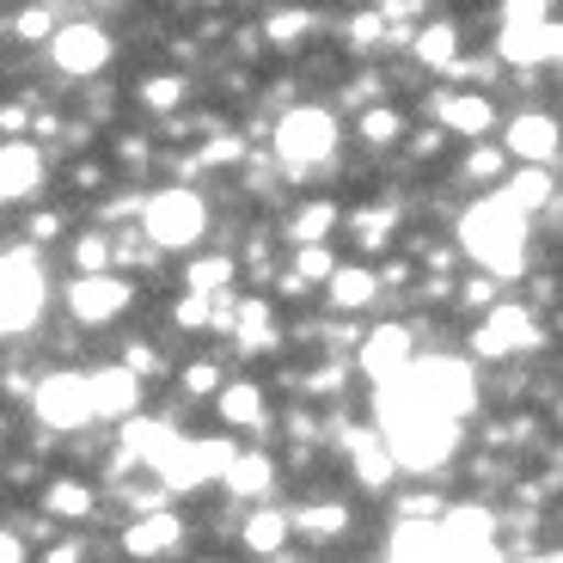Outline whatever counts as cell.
<instances>
[{
	"label": "cell",
	"instance_id": "1",
	"mask_svg": "<svg viewBox=\"0 0 563 563\" xmlns=\"http://www.w3.org/2000/svg\"><path fill=\"white\" fill-rule=\"evenodd\" d=\"M527 233H533V221H527L503 190H496V197H478L460 214V252L478 269H490L496 282L527 269Z\"/></svg>",
	"mask_w": 563,
	"mask_h": 563
},
{
	"label": "cell",
	"instance_id": "2",
	"mask_svg": "<svg viewBox=\"0 0 563 563\" xmlns=\"http://www.w3.org/2000/svg\"><path fill=\"white\" fill-rule=\"evenodd\" d=\"M141 209V233L159 245V252H190V245L209 233V202H202V190H190V184H166V190H154L147 202H135Z\"/></svg>",
	"mask_w": 563,
	"mask_h": 563
},
{
	"label": "cell",
	"instance_id": "3",
	"mask_svg": "<svg viewBox=\"0 0 563 563\" xmlns=\"http://www.w3.org/2000/svg\"><path fill=\"white\" fill-rule=\"evenodd\" d=\"M269 135H276V166L288 172H312L338 154V117L324 104H295L288 117H276Z\"/></svg>",
	"mask_w": 563,
	"mask_h": 563
},
{
	"label": "cell",
	"instance_id": "4",
	"mask_svg": "<svg viewBox=\"0 0 563 563\" xmlns=\"http://www.w3.org/2000/svg\"><path fill=\"white\" fill-rule=\"evenodd\" d=\"M405 380H410V393H417L422 405L448 410V417L478 410V380H472V362H460V355H435V362H417V355H410Z\"/></svg>",
	"mask_w": 563,
	"mask_h": 563
},
{
	"label": "cell",
	"instance_id": "5",
	"mask_svg": "<svg viewBox=\"0 0 563 563\" xmlns=\"http://www.w3.org/2000/svg\"><path fill=\"white\" fill-rule=\"evenodd\" d=\"M496 533H503V521H496L484 503H460V508L441 503V515H435V558H490Z\"/></svg>",
	"mask_w": 563,
	"mask_h": 563
},
{
	"label": "cell",
	"instance_id": "6",
	"mask_svg": "<svg viewBox=\"0 0 563 563\" xmlns=\"http://www.w3.org/2000/svg\"><path fill=\"white\" fill-rule=\"evenodd\" d=\"M539 343V319L533 307H515V300H490L484 307V324L472 331V355L484 362H508V355H521Z\"/></svg>",
	"mask_w": 563,
	"mask_h": 563
},
{
	"label": "cell",
	"instance_id": "7",
	"mask_svg": "<svg viewBox=\"0 0 563 563\" xmlns=\"http://www.w3.org/2000/svg\"><path fill=\"white\" fill-rule=\"evenodd\" d=\"M43 312V269L31 252L0 257V331H25Z\"/></svg>",
	"mask_w": 563,
	"mask_h": 563
},
{
	"label": "cell",
	"instance_id": "8",
	"mask_svg": "<svg viewBox=\"0 0 563 563\" xmlns=\"http://www.w3.org/2000/svg\"><path fill=\"white\" fill-rule=\"evenodd\" d=\"M129 300H135V282L129 276H111V269H80V276L68 282V312L80 324H111L129 312Z\"/></svg>",
	"mask_w": 563,
	"mask_h": 563
},
{
	"label": "cell",
	"instance_id": "9",
	"mask_svg": "<svg viewBox=\"0 0 563 563\" xmlns=\"http://www.w3.org/2000/svg\"><path fill=\"white\" fill-rule=\"evenodd\" d=\"M117 43L104 25H56L49 31V62H56L68 80H92L99 68H111Z\"/></svg>",
	"mask_w": 563,
	"mask_h": 563
},
{
	"label": "cell",
	"instance_id": "10",
	"mask_svg": "<svg viewBox=\"0 0 563 563\" xmlns=\"http://www.w3.org/2000/svg\"><path fill=\"white\" fill-rule=\"evenodd\" d=\"M31 405H37V417L49 422V429H62V435H74V429L92 422V405H86V374H43L37 393H31Z\"/></svg>",
	"mask_w": 563,
	"mask_h": 563
},
{
	"label": "cell",
	"instance_id": "11",
	"mask_svg": "<svg viewBox=\"0 0 563 563\" xmlns=\"http://www.w3.org/2000/svg\"><path fill=\"white\" fill-rule=\"evenodd\" d=\"M410 355H417L410 324H380V331H362V338H355V362H362V374L374 386L398 380V374L410 367Z\"/></svg>",
	"mask_w": 563,
	"mask_h": 563
},
{
	"label": "cell",
	"instance_id": "12",
	"mask_svg": "<svg viewBox=\"0 0 563 563\" xmlns=\"http://www.w3.org/2000/svg\"><path fill=\"white\" fill-rule=\"evenodd\" d=\"M141 393H147L141 374H135V367H123V362H104V367L86 374V405H92V417H117V422L135 417Z\"/></svg>",
	"mask_w": 563,
	"mask_h": 563
},
{
	"label": "cell",
	"instance_id": "13",
	"mask_svg": "<svg viewBox=\"0 0 563 563\" xmlns=\"http://www.w3.org/2000/svg\"><path fill=\"white\" fill-rule=\"evenodd\" d=\"M563 56V25L558 19H539V25H503V37H496V62H508V68H533V62H558Z\"/></svg>",
	"mask_w": 563,
	"mask_h": 563
},
{
	"label": "cell",
	"instance_id": "14",
	"mask_svg": "<svg viewBox=\"0 0 563 563\" xmlns=\"http://www.w3.org/2000/svg\"><path fill=\"white\" fill-rule=\"evenodd\" d=\"M503 154L508 159H527V166H551V159H558V117L521 111L515 123L503 129Z\"/></svg>",
	"mask_w": 563,
	"mask_h": 563
},
{
	"label": "cell",
	"instance_id": "15",
	"mask_svg": "<svg viewBox=\"0 0 563 563\" xmlns=\"http://www.w3.org/2000/svg\"><path fill=\"white\" fill-rule=\"evenodd\" d=\"M429 111H435V123L448 129V135H465V141H478V135H490V129H496L490 92H441Z\"/></svg>",
	"mask_w": 563,
	"mask_h": 563
},
{
	"label": "cell",
	"instance_id": "16",
	"mask_svg": "<svg viewBox=\"0 0 563 563\" xmlns=\"http://www.w3.org/2000/svg\"><path fill=\"white\" fill-rule=\"evenodd\" d=\"M43 190V154L31 141H0V202H25Z\"/></svg>",
	"mask_w": 563,
	"mask_h": 563
},
{
	"label": "cell",
	"instance_id": "17",
	"mask_svg": "<svg viewBox=\"0 0 563 563\" xmlns=\"http://www.w3.org/2000/svg\"><path fill=\"white\" fill-rule=\"evenodd\" d=\"M178 539H184V521L159 503V508H141V521L123 533V551H135V558H159V551H178Z\"/></svg>",
	"mask_w": 563,
	"mask_h": 563
},
{
	"label": "cell",
	"instance_id": "18",
	"mask_svg": "<svg viewBox=\"0 0 563 563\" xmlns=\"http://www.w3.org/2000/svg\"><path fill=\"white\" fill-rule=\"evenodd\" d=\"M221 484L233 496H245V503H264V496L276 490V460H269V453H233Z\"/></svg>",
	"mask_w": 563,
	"mask_h": 563
},
{
	"label": "cell",
	"instance_id": "19",
	"mask_svg": "<svg viewBox=\"0 0 563 563\" xmlns=\"http://www.w3.org/2000/svg\"><path fill=\"white\" fill-rule=\"evenodd\" d=\"M214 410H221L227 429H264V386L257 380H221L214 386Z\"/></svg>",
	"mask_w": 563,
	"mask_h": 563
},
{
	"label": "cell",
	"instance_id": "20",
	"mask_svg": "<svg viewBox=\"0 0 563 563\" xmlns=\"http://www.w3.org/2000/svg\"><path fill=\"white\" fill-rule=\"evenodd\" d=\"M324 295H331V307H338V312H362L367 300L380 295V276H374V269H362V264H331Z\"/></svg>",
	"mask_w": 563,
	"mask_h": 563
},
{
	"label": "cell",
	"instance_id": "21",
	"mask_svg": "<svg viewBox=\"0 0 563 563\" xmlns=\"http://www.w3.org/2000/svg\"><path fill=\"white\" fill-rule=\"evenodd\" d=\"M503 197L515 202L521 214H533V209H545V202L558 197V178H551V166H527L521 159V172H508L503 178Z\"/></svg>",
	"mask_w": 563,
	"mask_h": 563
},
{
	"label": "cell",
	"instance_id": "22",
	"mask_svg": "<svg viewBox=\"0 0 563 563\" xmlns=\"http://www.w3.org/2000/svg\"><path fill=\"white\" fill-rule=\"evenodd\" d=\"M331 233H338V202L331 197L300 202V209L288 214V227H282V240L288 245H312V240H331Z\"/></svg>",
	"mask_w": 563,
	"mask_h": 563
},
{
	"label": "cell",
	"instance_id": "23",
	"mask_svg": "<svg viewBox=\"0 0 563 563\" xmlns=\"http://www.w3.org/2000/svg\"><path fill=\"white\" fill-rule=\"evenodd\" d=\"M240 545H245V551H257V558H276V551L288 545V508L264 503V508L252 515V521L240 527Z\"/></svg>",
	"mask_w": 563,
	"mask_h": 563
},
{
	"label": "cell",
	"instance_id": "24",
	"mask_svg": "<svg viewBox=\"0 0 563 563\" xmlns=\"http://www.w3.org/2000/svg\"><path fill=\"white\" fill-rule=\"evenodd\" d=\"M410 56L429 62V68H453V62H460V31H453L448 19H429V25L410 31Z\"/></svg>",
	"mask_w": 563,
	"mask_h": 563
},
{
	"label": "cell",
	"instance_id": "25",
	"mask_svg": "<svg viewBox=\"0 0 563 563\" xmlns=\"http://www.w3.org/2000/svg\"><path fill=\"white\" fill-rule=\"evenodd\" d=\"M43 515H56V521H92V484H80V478L43 484Z\"/></svg>",
	"mask_w": 563,
	"mask_h": 563
},
{
	"label": "cell",
	"instance_id": "26",
	"mask_svg": "<svg viewBox=\"0 0 563 563\" xmlns=\"http://www.w3.org/2000/svg\"><path fill=\"white\" fill-rule=\"evenodd\" d=\"M386 558H435V515H398Z\"/></svg>",
	"mask_w": 563,
	"mask_h": 563
},
{
	"label": "cell",
	"instance_id": "27",
	"mask_svg": "<svg viewBox=\"0 0 563 563\" xmlns=\"http://www.w3.org/2000/svg\"><path fill=\"white\" fill-rule=\"evenodd\" d=\"M288 533H307V539H343L350 533V508L343 503H312V508H300V515H288Z\"/></svg>",
	"mask_w": 563,
	"mask_h": 563
},
{
	"label": "cell",
	"instance_id": "28",
	"mask_svg": "<svg viewBox=\"0 0 563 563\" xmlns=\"http://www.w3.org/2000/svg\"><path fill=\"white\" fill-rule=\"evenodd\" d=\"M240 282V264L227 252H209V257H190L184 264V288H202V295H221V288H233Z\"/></svg>",
	"mask_w": 563,
	"mask_h": 563
},
{
	"label": "cell",
	"instance_id": "29",
	"mask_svg": "<svg viewBox=\"0 0 563 563\" xmlns=\"http://www.w3.org/2000/svg\"><path fill=\"white\" fill-rule=\"evenodd\" d=\"M319 31V19L307 13V7H282V13H269L264 25V43H276V49H300V43Z\"/></svg>",
	"mask_w": 563,
	"mask_h": 563
},
{
	"label": "cell",
	"instance_id": "30",
	"mask_svg": "<svg viewBox=\"0 0 563 563\" xmlns=\"http://www.w3.org/2000/svg\"><path fill=\"white\" fill-rule=\"evenodd\" d=\"M233 324H240V350H276V324H269L264 300H240V307H233Z\"/></svg>",
	"mask_w": 563,
	"mask_h": 563
},
{
	"label": "cell",
	"instance_id": "31",
	"mask_svg": "<svg viewBox=\"0 0 563 563\" xmlns=\"http://www.w3.org/2000/svg\"><path fill=\"white\" fill-rule=\"evenodd\" d=\"M362 141L367 147H398V141H405V117H398L393 104H367L362 111Z\"/></svg>",
	"mask_w": 563,
	"mask_h": 563
},
{
	"label": "cell",
	"instance_id": "32",
	"mask_svg": "<svg viewBox=\"0 0 563 563\" xmlns=\"http://www.w3.org/2000/svg\"><path fill=\"white\" fill-rule=\"evenodd\" d=\"M350 233H355V245H362V252H380V245H393V209H380V202H374V209H362L350 221Z\"/></svg>",
	"mask_w": 563,
	"mask_h": 563
},
{
	"label": "cell",
	"instance_id": "33",
	"mask_svg": "<svg viewBox=\"0 0 563 563\" xmlns=\"http://www.w3.org/2000/svg\"><path fill=\"white\" fill-rule=\"evenodd\" d=\"M184 92H190V86H184L178 74H154V80H141V86H135V99L147 104V111H159V117H166V111H178V104H184Z\"/></svg>",
	"mask_w": 563,
	"mask_h": 563
},
{
	"label": "cell",
	"instance_id": "34",
	"mask_svg": "<svg viewBox=\"0 0 563 563\" xmlns=\"http://www.w3.org/2000/svg\"><path fill=\"white\" fill-rule=\"evenodd\" d=\"M508 172V154H503V141H484L478 135V147L465 154V178H478V184H496Z\"/></svg>",
	"mask_w": 563,
	"mask_h": 563
},
{
	"label": "cell",
	"instance_id": "35",
	"mask_svg": "<svg viewBox=\"0 0 563 563\" xmlns=\"http://www.w3.org/2000/svg\"><path fill=\"white\" fill-rule=\"evenodd\" d=\"M209 307H214V295H202V288H184L178 307H172V319H178L184 331H209Z\"/></svg>",
	"mask_w": 563,
	"mask_h": 563
},
{
	"label": "cell",
	"instance_id": "36",
	"mask_svg": "<svg viewBox=\"0 0 563 563\" xmlns=\"http://www.w3.org/2000/svg\"><path fill=\"white\" fill-rule=\"evenodd\" d=\"M74 269H111V233H80L74 240Z\"/></svg>",
	"mask_w": 563,
	"mask_h": 563
},
{
	"label": "cell",
	"instance_id": "37",
	"mask_svg": "<svg viewBox=\"0 0 563 563\" xmlns=\"http://www.w3.org/2000/svg\"><path fill=\"white\" fill-rule=\"evenodd\" d=\"M331 264H338V257H331V245H324V240H312V245H300V257H295V276H307V282H324V276H331Z\"/></svg>",
	"mask_w": 563,
	"mask_h": 563
},
{
	"label": "cell",
	"instance_id": "38",
	"mask_svg": "<svg viewBox=\"0 0 563 563\" xmlns=\"http://www.w3.org/2000/svg\"><path fill=\"white\" fill-rule=\"evenodd\" d=\"M178 386H184V398H209L214 386H221V367H214V362H190L178 374Z\"/></svg>",
	"mask_w": 563,
	"mask_h": 563
},
{
	"label": "cell",
	"instance_id": "39",
	"mask_svg": "<svg viewBox=\"0 0 563 563\" xmlns=\"http://www.w3.org/2000/svg\"><path fill=\"white\" fill-rule=\"evenodd\" d=\"M350 43H355V49H386V19L380 13H362L350 25Z\"/></svg>",
	"mask_w": 563,
	"mask_h": 563
},
{
	"label": "cell",
	"instance_id": "40",
	"mask_svg": "<svg viewBox=\"0 0 563 563\" xmlns=\"http://www.w3.org/2000/svg\"><path fill=\"white\" fill-rule=\"evenodd\" d=\"M233 159H245V141L240 135H214L209 147H202L197 166H233Z\"/></svg>",
	"mask_w": 563,
	"mask_h": 563
},
{
	"label": "cell",
	"instance_id": "41",
	"mask_svg": "<svg viewBox=\"0 0 563 563\" xmlns=\"http://www.w3.org/2000/svg\"><path fill=\"white\" fill-rule=\"evenodd\" d=\"M551 13V0H503V25H539Z\"/></svg>",
	"mask_w": 563,
	"mask_h": 563
},
{
	"label": "cell",
	"instance_id": "42",
	"mask_svg": "<svg viewBox=\"0 0 563 563\" xmlns=\"http://www.w3.org/2000/svg\"><path fill=\"white\" fill-rule=\"evenodd\" d=\"M13 31H19V37H25V43H43V37H49V31H56V19H49V7H25Z\"/></svg>",
	"mask_w": 563,
	"mask_h": 563
},
{
	"label": "cell",
	"instance_id": "43",
	"mask_svg": "<svg viewBox=\"0 0 563 563\" xmlns=\"http://www.w3.org/2000/svg\"><path fill=\"white\" fill-rule=\"evenodd\" d=\"M496 295H503V282H496L490 269H478V276H472V282L460 288V300H465V307H490Z\"/></svg>",
	"mask_w": 563,
	"mask_h": 563
},
{
	"label": "cell",
	"instance_id": "44",
	"mask_svg": "<svg viewBox=\"0 0 563 563\" xmlns=\"http://www.w3.org/2000/svg\"><path fill=\"white\" fill-rule=\"evenodd\" d=\"M343 380H350V367H343V362H331V367H319V374L307 380V393L331 398V393H343Z\"/></svg>",
	"mask_w": 563,
	"mask_h": 563
},
{
	"label": "cell",
	"instance_id": "45",
	"mask_svg": "<svg viewBox=\"0 0 563 563\" xmlns=\"http://www.w3.org/2000/svg\"><path fill=\"white\" fill-rule=\"evenodd\" d=\"M123 367H135V374H159V355L147 350V343H129V350H123Z\"/></svg>",
	"mask_w": 563,
	"mask_h": 563
},
{
	"label": "cell",
	"instance_id": "46",
	"mask_svg": "<svg viewBox=\"0 0 563 563\" xmlns=\"http://www.w3.org/2000/svg\"><path fill=\"white\" fill-rule=\"evenodd\" d=\"M398 515H441V496L417 490V496H405V503H398Z\"/></svg>",
	"mask_w": 563,
	"mask_h": 563
},
{
	"label": "cell",
	"instance_id": "47",
	"mask_svg": "<svg viewBox=\"0 0 563 563\" xmlns=\"http://www.w3.org/2000/svg\"><path fill=\"white\" fill-rule=\"evenodd\" d=\"M276 288H282V300H300V295L312 288V282H307V276H295V269H282V276H276Z\"/></svg>",
	"mask_w": 563,
	"mask_h": 563
},
{
	"label": "cell",
	"instance_id": "48",
	"mask_svg": "<svg viewBox=\"0 0 563 563\" xmlns=\"http://www.w3.org/2000/svg\"><path fill=\"white\" fill-rule=\"evenodd\" d=\"M49 233H62V214H37V221H31V240H49Z\"/></svg>",
	"mask_w": 563,
	"mask_h": 563
},
{
	"label": "cell",
	"instance_id": "49",
	"mask_svg": "<svg viewBox=\"0 0 563 563\" xmlns=\"http://www.w3.org/2000/svg\"><path fill=\"white\" fill-rule=\"evenodd\" d=\"M19 558H25V545H19V539L7 533V527H0V563H19Z\"/></svg>",
	"mask_w": 563,
	"mask_h": 563
},
{
	"label": "cell",
	"instance_id": "50",
	"mask_svg": "<svg viewBox=\"0 0 563 563\" xmlns=\"http://www.w3.org/2000/svg\"><path fill=\"white\" fill-rule=\"evenodd\" d=\"M0 441H7V422H0Z\"/></svg>",
	"mask_w": 563,
	"mask_h": 563
},
{
	"label": "cell",
	"instance_id": "51",
	"mask_svg": "<svg viewBox=\"0 0 563 563\" xmlns=\"http://www.w3.org/2000/svg\"><path fill=\"white\" fill-rule=\"evenodd\" d=\"M99 7H111V0H99Z\"/></svg>",
	"mask_w": 563,
	"mask_h": 563
}]
</instances>
